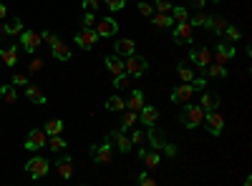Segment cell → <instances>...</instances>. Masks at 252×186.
Returning <instances> with one entry per match:
<instances>
[{"label":"cell","instance_id":"obj_12","mask_svg":"<svg viewBox=\"0 0 252 186\" xmlns=\"http://www.w3.org/2000/svg\"><path fill=\"white\" fill-rule=\"evenodd\" d=\"M235 53H237V51L229 46V43H217V48L212 51V60H217L220 66H227L229 60L235 58Z\"/></svg>","mask_w":252,"mask_h":186},{"label":"cell","instance_id":"obj_25","mask_svg":"<svg viewBox=\"0 0 252 186\" xmlns=\"http://www.w3.org/2000/svg\"><path fill=\"white\" fill-rule=\"evenodd\" d=\"M144 91H139V88H134L131 91V96H129V101H126V108H129V111H141V106H144Z\"/></svg>","mask_w":252,"mask_h":186},{"label":"cell","instance_id":"obj_42","mask_svg":"<svg viewBox=\"0 0 252 186\" xmlns=\"http://www.w3.org/2000/svg\"><path fill=\"white\" fill-rule=\"evenodd\" d=\"M81 23H83V28H94V26H96V15H94V10H86V13H83Z\"/></svg>","mask_w":252,"mask_h":186},{"label":"cell","instance_id":"obj_21","mask_svg":"<svg viewBox=\"0 0 252 186\" xmlns=\"http://www.w3.org/2000/svg\"><path fill=\"white\" fill-rule=\"evenodd\" d=\"M51 51H53L56 60H71V48H68V43H63L61 38H56L51 43Z\"/></svg>","mask_w":252,"mask_h":186},{"label":"cell","instance_id":"obj_44","mask_svg":"<svg viewBox=\"0 0 252 186\" xmlns=\"http://www.w3.org/2000/svg\"><path fill=\"white\" fill-rule=\"evenodd\" d=\"M103 5H106L109 10H114V13H119V10H124V0H101Z\"/></svg>","mask_w":252,"mask_h":186},{"label":"cell","instance_id":"obj_31","mask_svg":"<svg viewBox=\"0 0 252 186\" xmlns=\"http://www.w3.org/2000/svg\"><path fill=\"white\" fill-rule=\"evenodd\" d=\"M131 76L129 73H121V76H114V80H111V86L116 88V91H124V88H131Z\"/></svg>","mask_w":252,"mask_h":186},{"label":"cell","instance_id":"obj_36","mask_svg":"<svg viewBox=\"0 0 252 186\" xmlns=\"http://www.w3.org/2000/svg\"><path fill=\"white\" fill-rule=\"evenodd\" d=\"M43 131H46L48 136H56V133H61V131H63V121H61V118H51V121H46Z\"/></svg>","mask_w":252,"mask_h":186},{"label":"cell","instance_id":"obj_27","mask_svg":"<svg viewBox=\"0 0 252 186\" xmlns=\"http://www.w3.org/2000/svg\"><path fill=\"white\" fill-rule=\"evenodd\" d=\"M0 58H3V63H5L8 68H15V63H18L15 46H5V48H0Z\"/></svg>","mask_w":252,"mask_h":186},{"label":"cell","instance_id":"obj_5","mask_svg":"<svg viewBox=\"0 0 252 186\" xmlns=\"http://www.w3.org/2000/svg\"><path fill=\"white\" fill-rule=\"evenodd\" d=\"M26 171L31 174L33 181H40V179L51 171V163H48V159H43V156H35V159H31V161L26 163Z\"/></svg>","mask_w":252,"mask_h":186},{"label":"cell","instance_id":"obj_38","mask_svg":"<svg viewBox=\"0 0 252 186\" xmlns=\"http://www.w3.org/2000/svg\"><path fill=\"white\" fill-rule=\"evenodd\" d=\"M172 18H174V23H184V20H189V10L182 8V5H174L172 8Z\"/></svg>","mask_w":252,"mask_h":186},{"label":"cell","instance_id":"obj_13","mask_svg":"<svg viewBox=\"0 0 252 186\" xmlns=\"http://www.w3.org/2000/svg\"><path fill=\"white\" fill-rule=\"evenodd\" d=\"M192 96H194V88H192V83H182V86H177L174 91H172V103H177V106H184V103H189L192 101Z\"/></svg>","mask_w":252,"mask_h":186},{"label":"cell","instance_id":"obj_54","mask_svg":"<svg viewBox=\"0 0 252 186\" xmlns=\"http://www.w3.org/2000/svg\"><path fill=\"white\" fill-rule=\"evenodd\" d=\"M212 3H220V0H212Z\"/></svg>","mask_w":252,"mask_h":186},{"label":"cell","instance_id":"obj_28","mask_svg":"<svg viewBox=\"0 0 252 186\" xmlns=\"http://www.w3.org/2000/svg\"><path fill=\"white\" fill-rule=\"evenodd\" d=\"M26 98L31 101V103H46V93L43 91H40L38 86H26Z\"/></svg>","mask_w":252,"mask_h":186},{"label":"cell","instance_id":"obj_29","mask_svg":"<svg viewBox=\"0 0 252 186\" xmlns=\"http://www.w3.org/2000/svg\"><path fill=\"white\" fill-rule=\"evenodd\" d=\"M202 73H207L209 78H227V68L220 63H209L207 68H202Z\"/></svg>","mask_w":252,"mask_h":186},{"label":"cell","instance_id":"obj_10","mask_svg":"<svg viewBox=\"0 0 252 186\" xmlns=\"http://www.w3.org/2000/svg\"><path fill=\"white\" fill-rule=\"evenodd\" d=\"M189 60L202 71V68H207L209 63H212V48H192L189 51Z\"/></svg>","mask_w":252,"mask_h":186},{"label":"cell","instance_id":"obj_19","mask_svg":"<svg viewBox=\"0 0 252 186\" xmlns=\"http://www.w3.org/2000/svg\"><path fill=\"white\" fill-rule=\"evenodd\" d=\"M56 174L61 179H71L73 176V161H71V156H61L56 161Z\"/></svg>","mask_w":252,"mask_h":186},{"label":"cell","instance_id":"obj_30","mask_svg":"<svg viewBox=\"0 0 252 186\" xmlns=\"http://www.w3.org/2000/svg\"><path fill=\"white\" fill-rule=\"evenodd\" d=\"M0 98H3L5 103H15V101H18L15 86H13V83H3V86H0Z\"/></svg>","mask_w":252,"mask_h":186},{"label":"cell","instance_id":"obj_35","mask_svg":"<svg viewBox=\"0 0 252 186\" xmlns=\"http://www.w3.org/2000/svg\"><path fill=\"white\" fill-rule=\"evenodd\" d=\"M177 73H179V80L182 83H189L194 78V68H189L187 63H177Z\"/></svg>","mask_w":252,"mask_h":186},{"label":"cell","instance_id":"obj_7","mask_svg":"<svg viewBox=\"0 0 252 186\" xmlns=\"http://www.w3.org/2000/svg\"><path fill=\"white\" fill-rule=\"evenodd\" d=\"M172 38H174L177 46H189V43H192V40H194V28L189 26V20H184V23H174Z\"/></svg>","mask_w":252,"mask_h":186},{"label":"cell","instance_id":"obj_14","mask_svg":"<svg viewBox=\"0 0 252 186\" xmlns=\"http://www.w3.org/2000/svg\"><path fill=\"white\" fill-rule=\"evenodd\" d=\"M116 30H119V23H116L114 18H101L98 23H96V33H98V38H114Z\"/></svg>","mask_w":252,"mask_h":186},{"label":"cell","instance_id":"obj_41","mask_svg":"<svg viewBox=\"0 0 252 186\" xmlns=\"http://www.w3.org/2000/svg\"><path fill=\"white\" fill-rule=\"evenodd\" d=\"M157 13H172V3H169V0H154V5H152Z\"/></svg>","mask_w":252,"mask_h":186},{"label":"cell","instance_id":"obj_52","mask_svg":"<svg viewBox=\"0 0 252 186\" xmlns=\"http://www.w3.org/2000/svg\"><path fill=\"white\" fill-rule=\"evenodd\" d=\"M189 3H192V5L197 8V10H202V8L207 5V0H189Z\"/></svg>","mask_w":252,"mask_h":186},{"label":"cell","instance_id":"obj_33","mask_svg":"<svg viewBox=\"0 0 252 186\" xmlns=\"http://www.w3.org/2000/svg\"><path fill=\"white\" fill-rule=\"evenodd\" d=\"M227 26H229V23H227V20H224L222 15H212V18H209V26H207V28H212L217 35H222Z\"/></svg>","mask_w":252,"mask_h":186},{"label":"cell","instance_id":"obj_16","mask_svg":"<svg viewBox=\"0 0 252 186\" xmlns=\"http://www.w3.org/2000/svg\"><path fill=\"white\" fill-rule=\"evenodd\" d=\"M139 121L144 123L146 129L149 126H157V121H159V111H157V106H141V111H139Z\"/></svg>","mask_w":252,"mask_h":186},{"label":"cell","instance_id":"obj_51","mask_svg":"<svg viewBox=\"0 0 252 186\" xmlns=\"http://www.w3.org/2000/svg\"><path fill=\"white\" fill-rule=\"evenodd\" d=\"M40 40H46V43L51 46V43H53V40H56V35H53L51 30H43V33H40Z\"/></svg>","mask_w":252,"mask_h":186},{"label":"cell","instance_id":"obj_40","mask_svg":"<svg viewBox=\"0 0 252 186\" xmlns=\"http://www.w3.org/2000/svg\"><path fill=\"white\" fill-rule=\"evenodd\" d=\"M224 35L232 40V43H237V40L242 38V30H240L237 26H227V28H224Z\"/></svg>","mask_w":252,"mask_h":186},{"label":"cell","instance_id":"obj_43","mask_svg":"<svg viewBox=\"0 0 252 186\" xmlns=\"http://www.w3.org/2000/svg\"><path fill=\"white\" fill-rule=\"evenodd\" d=\"M13 86H20V88H26L28 86V76L26 73H13V80H10Z\"/></svg>","mask_w":252,"mask_h":186},{"label":"cell","instance_id":"obj_37","mask_svg":"<svg viewBox=\"0 0 252 186\" xmlns=\"http://www.w3.org/2000/svg\"><path fill=\"white\" fill-rule=\"evenodd\" d=\"M106 108L114 111V113H116V111H124V108H126V101H124L121 96H111V98L106 101Z\"/></svg>","mask_w":252,"mask_h":186},{"label":"cell","instance_id":"obj_47","mask_svg":"<svg viewBox=\"0 0 252 186\" xmlns=\"http://www.w3.org/2000/svg\"><path fill=\"white\" fill-rule=\"evenodd\" d=\"M129 138H131V143H134V146H141V143L146 141V133H144V131H134Z\"/></svg>","mask_w":252,"mask_h":186},{"label":"cell","instance_id":"obj_45","mask_svg":"<svg viewBox=\"0 0 252 186\" xmlns=\"http://www.w3.org/2000/svg\"><path fill=\"white\" fill-rule=\"evenodd\" d=\"M161 151H164L166 156H177V154H179V146H177V143H169V141H166L164 146H161Z\"/></svg>","mask_w":252,"mask_h":186},{"label":"cell","instance_id":"obj_9","mask_svg":"<svg viewBox=\"0 0 252 186\" xmlns=\"http://www.w3.org/2000/svg\"><path fill=\"white\" fill-rule=\"evenodd\" d=\"M46 143H48V133H46L43 129H33V131L28 133V138H26V146H23V149L38 151V149H46Z\"/></svg>","mask_w":252,"mask_h":186},{"label":"cell","instance_id":"obj_15","mask_svg":"<svg viewBox=\"0 0 252 186\" xmlns=\"http://www.w3.org/2000/svg\"><path fill=\"white\" fill-rule=\"evenodd\" d=\"M136 156L144 161V166H146V171H152V169H157L159 166V151H149V149H139L136 146Z\"/></svg>","mask_w":252,"mask_h":186},{"label":"cell","instance_id":"obj_18","mask_svg":"<svg viewBox=\"0 0 252 186\" xmlns=\"http://www.w3.org/2000/svg\"><path fill=\"white\" fill-rule=\"evenodd\" d=\"M152 23L157 30H169V28H174V18H172V13H154Z\"/></svg>","mask_w":252,"mask_h":186},{"label":"cell","instance_id":"obj_50","mask_svg":"<svg viewBox=\"0 0 252 186\" xmlns=\"http://www.w3.org/2000/svg\"><path fill=\"white\" fill-rule=\"evenodd\" d=\"M101 5V0H83V8H86V10H96Z\"/></svg>","mask_w":252,"mask_h":186},{"label":"cell","instance_id":"obj_4","mask_svg":"<svg viewBox=\"0 0 252 186\" xmlns=\"http://www.w3.org/2000/svg\"><path fill=\"white\" fill-rule=\"evenodd\" d=\"M106 141H111V143H114V149L121 151V154H129V151L134 149L131 138L124 133V129H111V131L106 133Z\"/></svg>","mask_w":252,"mask_h":186},{"label":"cell","instance_id":"obj_49","mask_svg":"<svg viewBox=\"0 0 252 186\" xmlns=\"http://www.w3.org/2000/svg\"><path fill=\"white\" fill-rule=\"evenodd\" d=\"M40 68H43V60H40V58H33L31 63H28V71H31V73H38Z\"/></svg>","mask_w":252,"mask_h":186},{"label":"cell","instance_id":"obj_6","mask_svg":"<svg viewBox=\"0 0 252 186\" xmlns=\"http://www.w3.org/2000/svg\"><path fill=\"white\" fill-rule=\"evenodd\" d=\"M96 43H98L96 28H81V30L76 33V46H78L81 51H94Z\"/></svg>","mask_w":252,"mask_h":186},{"label":"cell","instance_id":"obj_3","mask_svg":"<svg viewBox=\"0 0 252 186\" xmlns=\"http://www.w3.org/2000/svg\"><path fill=\"white\" fill-rule=\"evenodd\" d=\"M114 143L111 141H103L101 146H91V151H89V156L96 161V163H103V166H106V163H111L114 161Z\"/></svg>","mask_w":252,"mask_h":186},{"label":"cell","instance_id":"obj_34","mask_svg":"<svg viewBox=\"0 0 252 186\" xmlns=\"http://www.w3.org/2000/svg\"><path fill=\"white\" fill-rule=\"evenodd\" d=\"M46 149H51L53 154H61L63 149H66V141L61 138V133H56V136H48V143H46Z\"/></svg>","mask_w":252,"mask_h":186},{"label":"cell","instance_id":"obj_17","mask_svg":"<svg viewBox=\"0 0 252 186\" xmlns=\"http://www.w3.org/2000/svg\"><path fill=\"white\" fill-rule=\"evenodd\" d=\"M146 141L152 143V149H154V151H161V146L166 143V136H164V131H161V129H157V126H149V133H146Z\"/></svg>","mask_w":252,"mask_h":186},{"label":"cell","instance_id":"obj_22","mask_svg":"<svg viewBox=\"0 0 252 186\" xmlns=\"http://www.w3.org/2000/svg\"><path fill=\"white\" fill-rule=\"evenodd\" d=\"M106 71L111 73V76H121V73H126V68H124V58L121 55H106Z\"/></svg>","mask_w":252,"mask_h":186},{"label":"cell","instance_id":"obj_8","mask_svg":"<svg viewBox=\"0 0 252 186\" xmlns=\"http://www.w3.org/2000/svg\"><path fill=\"white\" fill-rule=\"evenodd\" d=\"M204 126H207V131L212 136H222V131H224V116L220 111H207L204 113Z\"/></svg>","mask_w":252,"mask_h":186},{"label":"cell","instance_id":"obj_48","mask_svg":"<svg viewBox=\"0 0 252 186\" xmlns=\"http://www.w3.org/2000/svg\"><path fill=\"white\" fill-rule=\"evenodd\" d=\"M136 8H139V13H141L144 18H152V15H154V8H152L149 3H139Z\"/></svg>","mask_w":252,"mask_h":186},{"label":"cell","instance_id":"obj_46","mask_svg":"<svg viewBox=\"0 0 252 186\" xmlns=\"http://www.w3.org/2000/svg\"><path fill=\"white\" fill-rule=\"evenodd\" d=\"M189 83H192L194 91H204V88H207V78H197V76H194L192 80H189Z\"/></svg>","mask_w":252,"mask_h":186},{"label":"cell","instance_id":"obj_11","mask_svg":"<svg viewBox=\"0 0 252 186\" xmlns=\"http://www.w3.org/2000/svg\"><path fill=\"white\" fill-rule=\"evenodd\" d=\"M40 33H35V30H23L20 33V48H23L26 53H35V48H40Z\"/></svg>","mask_w":252,"mask_h":186},{"label":"cell","instance_id":"obj_53","mask_svg":"<svg viewBox=\"0 0 252 186\" xmlns=\"http://www.w3.org/2000/svg\"><path fill=\"white\" fill-rule=\"evenodd\" d=\"M5 15H8V8H5V5H3V3H0V20H3V18H5Z\"/></svg>","mask_w":252,"mask_h":186},{"label":"cell","instance_id":"obj_32","mask_svg":"<svg viewBox=\"0 0 252 186\" xmlns=\"http://www.w3.org/2000/svg\"><path fill=\"white\" fill-rule=\"evenodd\" d=\"M136 121H139V113H136V111L124 108V116H121V129H134V126H136Z\"/></svg>","mask_w":252,"mask_h":186},{"label":"cell","instance_id":"obj_24","mask_svg":"<svg viewBox=\"0 0 252 186\" xmlns=\"http://www.w3.org/2000/svg\"><path fill=\"white\" fill-rule=\"evenodd\" d=\"M131 53H136V43H134L131 38H121V40H116V55L126 58V55H131Z\"/></svg>","mask_w":252,"mask_h":186},{"label":"cell","instance_id":"obj_1","mask_svg":"<svg viewBox=\"0 0 252 186\" xmlns=\"http://www.w3.org/2000/svg\"><path fill=\"white\" fill-rule=\"evenodd\" d=\"M204 108L202 106H192V103H184V108L179 111V123L187 129H199L204 123Z\"/></svg>","mask_w":252,"mask_h":186},{"label":"cell","instance_id":"obj_23","mask_svg":"<svg viewBox=\"0 0 252 186\" xmlns=\"http://www.w3.org/2000/svg\"><path fill=\"white\" fill-rule=\"evenodd\" d=\"M199 106H202L204 111H217V108H220V96L212 93V91H204V93H202V101H199Z\"/></svg>","mask_w":252,"mask_h":186},{"label":"cell","instance_id":"obj_20","mask_svg":"<svg viewBox=\"0 0 252 186\" xmlns=\"http://www.w3.org/2000/svg\"><path fill=\"white\" fill-rule=\"evenodd\" d=\"M20 33H23V20H20V18H13V20H8V23L0 26V38H5V35H20Z\"/></svg>","mask_w":252,"mask_h":186},{"label":"cell","instance_id":"obj_39","mask_svg":"<svg viewBox=\"0 0 252 186\" xmlns=\"http://www.w3.org/2000/svg\"><path fill=\"white\" fill-rule=\"evenodd\" d=\"M136 184H139V186H157V179H154L149 171H141V174L136 176Z\"/></svg>","mask_w":252,"mask_h":186},{"label":"cell","instance_id":"obj_2","mask_svg":"<svg viewBox=\"0 0 252 186\" xmlns=\"http://www.w3.org/2000/svg\"><path fill=\"white\" fill-rule=\"evenodd\" d=\"M124 68H126V73H129L131 78H141V76L146 73V68H149V60H146L144 55L131 53V55H126V60H124Z\"/></svg>","mask_w":252,"mask_h":186},{"label":"cell","instance_id":"obj_26","mask_svg":"<svg viewBox=\"0 0 252 186\" xmlns=\"http://www.w3.org/2000/svg\"><path fill=\"white\" fill-rule=\"evenodd\" d=\"M209 18H212V15L202 8V10H197L192 18H189V26H192V28H207L209 26Z\"/></svg>","mask_w":252,"mask_h":186}]
</instances>
